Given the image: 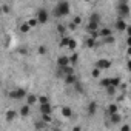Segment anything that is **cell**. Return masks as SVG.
I'll return each instance as SVG.
<instances>
[{"instance_id": "obj_1", "label": "cell", "mask_w": 131, "mask_h": 131, "mask_svg": "<svg viewBox=\"0 0 131 131\" xmlns=\"http://www.w3.org/2000/svg\"><path fill=\"white\" fill-rule=\"evenodd\" d=\"M70 14V3L68 2H59L54 9H52V16L54 17H65Z\"/></svg>"}, {"instance_id": "obj_2", "label": "cell", "mask_w": 131, "mask_h": 131, "mask_svg": "<svg viewBox=\"0 0 131 131\" xmlns=\"http://www.w3.org/2000/svg\"><path fill=\"white\" fill-rule=\"evenodd\" d=\"M117 13H119V19H126L129 16V6L126 2H119L117 3Z\"/></svg>"}, {"instance_id": "obj_3", "label": "cell", "mask_w": 131, "mask_h": 131, "mask_svg": "<svg viewBox=\"0 0 131 131\" xmlns=\"http://www.w3.org/2000/svg\"><path fill=\"white\" fill-rule=\"evenodd\" d=\"M28 93L25 88H14L11 93H9V97L14 99V100H22V99H26Z\"/></svg>"}, {"instance_id": "obj_4", "label": "cell", "mask_w": 131, "mask_h": 131, "mask_svg": "<svg viewBox=\"0 0 131 131\" xmlns=\"http://www.w3.org/2000/svg\"><path fill=\"white\" fill-rule=\"evenodd\" d=\"M36 19H37V22H39L40 25H43V23L48 22V19H49V13H48L45 8H39L37 13H36Z\"/></svg>"}, {"instance_id": "obj_5", "label": "cell", "mask_w": 131, "mask_h": 131, "mask_svg": "<svg viewBox=\"0 0 131 131\" xmlns=\"http://www.w3.org/2000/svg\"><path fill=\"white\" fill-rule=\"evenodd\" d=\"M111 67V62L108 60V59H99L97 62H96V67L94 68H97V70H108Z\"/></svg>"}, {"instance_id": "obj_6", "label": "cell", "mask_w": 131, "mask_h": 131, "mask_svg": "<svg viewBox=\"0 0 131 131\" xmlns=\"http://www.w3.org/2000/svg\"><path fill=\"white\" fill-rule=\"evenodd\" d=\"M65 67H70V57L60 56L57 59V68H65Z\"/></svg>"}, {"instance_id": "obj_7", "label": "cell", "mask_w": 131, "mask_h": 131, "mask_svg": "<svg viewBox=\"0 0 131 131\" xmlns=\"http://www.w3.org/2000/svg\"><path fill=\"white\" fill-rule=\"evenodd\" d=\"M85 29L88 34H93V32H97L100 28H99V23H93V22H88V25H85Z\"/></svg>"}, {"instance_id": "obj_8", "label": "cell", "mask_w": 131, "mask_h": 131, "mask_svg": "<svg viewBox=\"0 0 131 131\" xmlns=\"http://www.w3.org/2000/svg\"><path fill=\"white\" fill-rule=\"evenodd\" d=\"M114 25H116V29L117 31H126V28H128V25H126V22L123 19H117V22Z\"/></svg>"}, {"instance_id": "obj_9", "label": "cell", "mask_w": 131, "mask_h": 131, "mask_svg": "<svg viewBox=\"0 0 131 131\" xmlns=\"http://www.w3.org/2000/svg\"><path fill=\"white\" fill-rule=\"evenodd\" d=\"M122 122V116L119 114V113H116V114H111L110 116V123L108 125H117V123H120Z\"/></svg>"}, {"instance_id": "obj_10", "label": "cell", "mask_w": 131, "mask_h": 131, "mask_svg": "<svg viewBox=\"0 0 131 131\" xmlns=\"http://www.w3.org/2000/svg\"><path fill=\"white\" fill-rule=\"evenodd\" d=\"M86 111H88L90 116H94L96 111H97V102H90L88 106H86Z\"/></svg>"}, {"instance_id": "obj_11", "label": "cell", "mask_w": 131, "mask_h": 131, "mask_svg": "<svg viewBox=\"0 0 131 131\" xmlns=\"http://www.w3.org/2000/svg\"><path fill=\"white\" fill-rule=\"evenodd\" d=\"M77 82H79V80H77L76 74H70V76L65 77V83H67V85H76Z\"/></svg>"}, {"instance_id": "obj_12", "label": "cell", "mask_w": 131, "mask_h": 131, "mask_svg": "<svg viewBox=\"0 0 131 131\" xmlns=\"http://www.w3.org/2000/svg\"><path fill=\"white\" fill-rule=\"evenodd\" d=\"M110 36H113L110 28H100V29H99V37H102V39H106V37H110Z\"/></svg>"}, {"instance_id": "obj_13", "label": "cell", "mask_w": 131, "mask_h": 131, "mask_svg": "<svg viewBox=\"0 0 131 131\" xmlns=\"http://www.w3.org/2000/svg\"><path fill=\"white\" fill-rule=\"evenodd\" d=\"M51 111H52V106H51V103L40 105V113H42V114H51Z\"/></svg>"}, {"instance_id": "obj_14", "label": "cell", "mask_w": 131, "mask_h": 131, "mask_svg": "<svg viewBox=\"0 0 131 131\" xmlns=\"http://www.w3.org/2000/svg\"><path fill=\"white\" fill-rule=\"evenodd\" d=\"M5 117H6V120H8V122H13V120L17 117V111H14V110H8Z\"/></svg>"}, {"instance_id": "obj_15", "label": "cell", "mask_w": 131, "mask_h": 131, "mask_svg": "<svg viewBox=\"0 0 131 131\" xmlns=\"http://www.w3.org/2000/svg\"><path fill=\"white\" fill-rule=\"evenodd\" d=\"M106 111H108V116H111V114H116V113L119 111V108H117V103H110V105H108V108H106Z\"/></svg>"}, {"instance_id": "obj_16", "label": "cell", "mask_w": 131, "mask_h": 131, "mask_svg": "<svg viewBox=\"0 0 131 131\" xmlns=\"http://www.w3.org/2000/svg\"><path fill=\"white\" fill-rule=\"evenodd\" d=\"M100 20H102V17H100L99 13H93L91 17H90V22H93V23H99L100 25Z\"/></svg>"}, {"instance_id": "obj_17", "label": "cell", "mask_w": 131, "mask_h": 131, "mask_svg": "<svg viewBox=\"0 0 131 131\" xmlns=\"http://www.w3.org/2000/svg\"><path fill=\"white\" fill-rule=\"evenodd\" d=\"M37 100H39V97H36L34 94H28V96H26V105H29V106L34 105Z\"/></svg>"}, {"instance_id": "obj_18", "label": "cell", "mask_w": 131, "mask_h": 131, "mask_svg": "<svg viewBox=\"0 0 131 131\" xmlns=\"http://www.w3.org/2000/svg\"><path fill=\"white\" fill-rule=\"evenodd\" d=\"M110 80H111V86H114V88H119L122 85L120 77H110Z\"/></svg>"}, {"instance_id": "obj_19", "label": "cell", "mask_w": 131, "mask_h": 131, "mask_svg": "<svg viewBox=\"0 0 131 131\" xmlns=\"http://www.w3.org/2000/svg\"><path fill=\"white\" fill-rule=\"evenodd\" d=\"M70 40H71V37H68V36H62V39H60V46H67V48H68Z\"/></svg>"}, {"instance_id": "obj_20", "label": "cell", "mask_w": 131, "mask_h": 131, "mask_svg": "<svg viewBox=\"0 0 131 131\" xmlns=\"http://www.w3.org/2000/svg\"><path fill=\"white\" fill-rule=\"evenodd\" d=\"M62 114H63L65 117H71V116H73V110H71L70 106H63V108H62Z\"/></svg>"}, {"instance_id": "obj_21", "label": "cell", "mask_w": 131, "mask_h": 131, "mask_svg": "<svg viewBox=\"0 0 131 131\" xmlns=\"http://www.w3.org/2000/svg\"><path fill=\"white\" fill-rule=\"evenodd\" d=\"M99 85H100L102 88H105V90H106L108 86H111V80H110V77H108V79H102V80L99 82Z\"/></svg>"}, {"instance_id": "obj_22", "label": "cell", "mask_w": 131, "mask_h": 131, "mask_svg": "<svg viewBox=\"0 0 131 131\" xmlns=\"http://www.w3.org/2000/svg\"><path fill=\"white\" fill-rule=\"evenodd\" d=\"M29 114V105H23L22 108H20V116L22 117H26Z\"/></svg>"}, {"instance_id": "obj_23", "label": "cell", "mask_w": 131, "mask_h": 131, "mask_svg": "<svg viewBox=\"0 0 131 131\" xmlns=\"http://www.w3.org/2000/svg\"><path fill=\"white\" fill-rule=\"evenodd\" d=\"M85 46H88V48H94V46H96V42H94V39H91V37H86V39H85Z\"/></svg>"}, {"instance_id": "obj_24", "label": "cell", "mask_w": 131, "mask_h": 131, "mask_svg": "<svg viewBox=\"0 0 131 131\" xmlns=\"http://www.w3.org/2000/svg\"><path fill=\"white\" fill-rule=\"evenodd\" d=\"M34 126H36V129H45V128H46V123H45L43 120H39V122L34 123Z\"/></svg>"}, {"instance_id": "obj_25", "label": "cell", "mask_w": 131, "mask_h": 131, "mask_svg": "<svg viewBox=\"0 0 131 131\" xmlns=\"http://www.w3.org/2000/svg\"><path fill=\"white\" fill-rule=\"evenodd\" d=\"M57 32L62 34V36H65V32H67V26L62 25V23H59V25H57Z\"/></svg>"}, {"instance_id": "obj_26", "label": "cell", "mask_w": 131, "mask_h": 131, "mask_svg": "<svg viewBox=\"0 0 131 131\" xmlns=\"http://www.w3.org/2000/svg\"><path fill=\"white\" fill-rule=\"evenodd\" d=\"M77 60H79V54H77V52H74V54H71V56H70V63L76 65V63H77Z\"/></svg>"}, {"instance_id": "obj_27", "label": "cell", "mask_w": 131, "mask_h": 131, "mask_svg": "<svg viewBox=\"0 0 131 131\" xmlns=\"http://www.w3.org/2000/svg\"><path fill=\"white\" fill-rule=\"evenodd\" d=\"M74 90H76L77 93H80V94H82V93H85V88H83V85H82L80 82H77V83L74 85Z\"/></svg>"}, {"instance_id": "obj_28", "label": "cell", "mask_w": 131, "mask_h": 131, "mask_svg": "<svg viewBox=\"0 0 131 131\" xmlns=\"http://www.w3.org/2000/svg\"><path fill=\"white\" fill-rule=\"evenodd\" d=\"M39 102H40V105H46V103H49V97L48 96H40Z\"/></svg>"}, {"instance_id": "obj_29", "label": "cell", "mask_w": 131, "mask_h": 131, "mask_svg": "<svg viewBox=\"0 0 131 131\" xmlns=\"http://www.w3.org/2000/svg\"><path fill=\"white\" fill-rule=\"evenodd\" d=\"M29 28H31V26L28 25V22H25V23H22V25H20V31H22V32H28V31H29Z\"/></svg>"}, {"instance_id": "obj_30", "label": "cell", "mask_w": 131, "mask_h": 131, "mask_svg": "<svg viewBox=\"0 0 131 131\" xmlns=\"http://www.w3.org/2000/svg\"><path fill=\"white\" fill-rule=\"evenodd\" d=\"M42 120L48 125V123H51L52 122V117H51V114H43V117H42Z\"/></svg>"}, {"instance_id": "obj_31", "label": "cell", "mask_w": 131, "mask_h": 131, "mask_svg": "<svg viewBox=\"0 0 131 131\" xmlns=\"http://www.w3.org/2000/svg\"><path fill=\"white\" fill-rule=\"evenodd\" d=\"M76 46H77V42H76L74 39H71V40H70V45H68V49L74 51V49H76Z\"/></svg>"}, {"instance_id": "obj_32", "label": "cell", "mask_w": 131, "mask_h": 131, "mask_svg": "<svg viewBox=\"0 0 131 131\" xmlns=\"http://www.w3.org/2000/svg\"><path fill=\"white\" fill-rule=\"evenodd\" d=\"M91 76H93V79H99V77H100V70L94 68V70L91 71Z\"/></svg>"}, {"instance_id": "obj_33", "label": "cell", "mask_w": 131, "mask_h": 131, "mask_svg": "<svg viewBox=\"0 0 131 131\" xmlns=\"http://www.w3.org/2000/svg\"><path fill=\"white\" fill-rule=\"evenodd\" d=\"M28 25H29L31 28H34V26H37V25H39V22H37V19L34 17V19H31V20H28Z\"/></svg>"}, {"instance_id": "obj_34", "label": "cell", "mask_w": 131, "mask_h": 131, "mask_svg": "<svg viewBox=\"0 0 131 131\" xmlns=\"http://www.w3.org/2000/svg\"><path fill=\"white\" fill-rule=\"evenodd\" d=\"M37 52H39V54H42V56H43V54H46V46H45V45H40V46L37 48Z\"/></svg>"}, {"instance_id": "obj_35", "label": "cell", "mask_w": 131, "mask_h": 131, "mask_svg": "<svg viewBox=\"0 0 131 131\" xmlns=\"http://www.w3.org/2000/svg\"><path fill=\"white\" fill-rule=\"evenodd\" d=\"M73 23H74L76 26H77V25H80V23H82V17H79V16H76V17L73 19Z\"/></svg>"}, {"instance_id": "obj_36", "label": "cell", "mask_w": 131, "mask_h": 131, "mask_svg": "<svg viewBox=\"0 0 131 131\" xmlns=\"http://www.w3.org/2000/svg\"><path fill=\"white\" fill-rule=\"evenodd\" d=\"M120 131H131V126H129L128 123H123L122 128H120Z\"/></svg>"}, {"instance_id": "obj_37", "label": "cell", "mask_w": 131, "mask_h": 131, "mask_svg": "<svg viewBox=\"0 0 131 131\" xmlns=\"http://www.w3.org/2000/svg\"><path fill=\"white\" fill-rule=\"evenodd\" d=\"M103 42H105V43H114V37H113V36H110V37L103 39Z\"/></svg>"}, {"instance_id": "obj_38", "label": "cell", "mask_w": 131, "mask_h": 131, "mask_svg": "<svg viewBox=\"0 0 131 131\" xmlns=\"http://www.w3.org/2000/svg\"><path fill=\"white\" fill-rule=\"evenodd\" d=\"M114 91H116V88H114V86H108V88H106V93H108L110 96H113V94H114Z\"/></svg>"}, {"instance_id": "obj_39", "label": "cell", "mask_w": 131, "mask_h": 131, "mask_svg": "<svg viewBox=\"0 0 131 131\" xmlns=\"http://www.w3.org/2000/svg\"><path fill=\"white\" fill-rule=\"evenodd\" d=\"M2 9H3V13H9V6L6 3H2Z\"/></svg>"}, {"instance_id": "obj_40", "label": "cell", "mask_w": 131, "mask_h": 131, "mask_svg": "<svg viewBox=\"0 0 131 131\" xmlns=\"http://www.w3.org/2000/svg\"><path fill=\"white\" fill-rule=\"evenodd\" d=\"M126 68H128V71L131 73V59H128V63H126Z\"/></svg>"}, {"instance_id": "obj_41", "label": "cell", "mask_w": 131, "mask_h": 131, "mask_svg": "<svg viewBox=\"0 0 131 131\" xmlns=\"http://www.w3.org/2000/svg\"><path fill=\"white\" fill-rule=\"evenodd\" d=\"M123 99H125V94H122V96H119V97H117V102H123Z\"/></svg>"}, {"instance_id": "obj_42", "label": "cell", "mask_w": 131, "mask_h": 131, "mask_svg": "<svg viewBox=\"0 0 131 131\" xmlns=\"http://www.w3.org/2000/svg\"><path fill=\"white\" fill-rule=\"evenodd\" d=\"M126 34H128V37H131V25L126 28Z\"/></svg>"}, {"instance_id": "obj_43", "label": "cell", "mask_w": 131, "mask_h": 131, "mask_svg": "<svg viewBox=\"0 0 131 131\" xmlns=\"http://www.w3.org/2000/svg\"><path fill=\"white\" fill-rule=\"evenodd\" d=\"M68 28H70V29H76V28H77V26H76V25H74V23H73V22H71V23H70V26H68Z\"/></svg>"}, {"instance_id": "obj_44", "label": "cell", "mask_w": 131, "mask_h": 131, "mask_svg": "<svg viewBox=\"0 0 131 131\" xmlns=\"http://www.w3.org/2000/svg\"><path fill=\"white\" fill-rule=\"evenodd\" d=\"M20 52H22V54H26V52H28V49H26V48H20Z\"/></svg>"}, {"instance_id": "obj_45", "label": "cell", "mask_w": 131, "mask_h": 131, "mask_svg": "<svg viewBox=\"0 0 131 131\" xmlns=\"http://www.w3.org/2000/svg\"><path fill=\"white\" fill-rule=\"evenodd\" d=\"M126 43H128V46L131 48V37H128V39H126Z\"/></svg>"}, {"instance_id": "obj_46", "label": "cell", "mask_w": 131, "mask_h": 131, "mask_svg": "<svg viewBox=\"0 0 131 131\" xmlns=\"http://www.w3.org/2000/svg\"><path fill=\"white\" fill-rule=\"evenodd\" d=\"M73 131H80V128H79V126H74V128H73Z\"/></svg>"}, {"instance_id": "obj_47", "label": "cell", "mask_w": 131, "mask_h": 131, "mask_svg": "<svg viewBox=\"0 0 131 131\" xmlns=\"http://www.w3.org/2000/svg\"><path fill=\"white\" fill-rule=\"evenodd\" d=\"M128 56H129V59H131V48H128Z\"/></svg>"}, {"instance_id": "obj_48", "label": "cell", "mask_w": 131, "mask_h": 131, "mask_svg": "<svg viewBox=\"0 0 131 131\" xmlns=\"http://www.w3.org/2000/svg\"><path fill=\"white\" fill-rule=\"evenodd\" d=\"M54 131H62V129H60V128H56V129H54Z\"/></svg>"}, {"instance_id": "obj_49", "label": "cell", "mask_w": 131, "mask_h": 131, "mask_svg": "<svg viewBox=\"0 0 131 131\" xmlns=\"http://www.w3.org/2000/svg\"><path fill=\"white\" fill-rule=\"evenodd\" d=\"M129 83H131V79H129Z\"/></svg>"}]
</instances>
